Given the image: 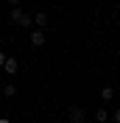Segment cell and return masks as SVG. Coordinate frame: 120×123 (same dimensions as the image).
Returning a JSON list of instances; mask_svg holds the SVG:
<instances>
[{"label": "cell", "mask_w": 120, "mask_h": 123, "mask_svg": "<svg viewBox=\"0 0 120 123\" xmlns=\"http://www.w3.org/2000/svg\"><path fill=\"white\" fill-rule=\"evenodd\" d=\"M11 23L23 25V28H31V25H34V17H31V14H25L23 8L17 6V8H11Z\"/></svg>", "instance_id": "6da1fadb"}, {"label": "cell", "mask_w": 120, "mask_h": 123, "mask_svg": "<svg viewBox=\"0 0 120 123\" xmlns=\"http://www.w3.org/2000/svg\"><path fill=\"white\" fill-rule=\"evenodd\" d=\"M87 120V112H84L81 106H70V112H67V123H84Z\"/></svg>", "instance_id": "7a4b0ae2"}, {"label": "cell", "mask_w": 120, "mask_h": 123, "mask_svg": "<svg viewBox=\"0 0 120 123\" xmlns=\"http://www.w3.org/2000/svg\"><path fill=\"white\" fill-rule=\"evenodd\" d=\"M17 70H20V62H17L14 56H6V64H3V73H8V76H14Z\"/></svg>", "instance_id": "3957f363"}, {"label": "cell", "mask_w": 120, "mask_h": 123, "mask_svg": "<svg viewBox=\"0 0 120 123\" xmlns=\"http://www.w3.org/2000/svg\"><path fill=\"white\" fill-rule=\"evenodd\" d=\"M31 45H36V48L45 45V31H42V28H39V31H31Z\"/></svg>", "instance_id": "277c9868"}, {"label": "cell", "mask_w": 120, "mask_h": 123, "mask_svg": "<svg viewBox=\"0 0 120 123\" xmlns=\"http://www.w3.org/2000/svg\"><path fill=\"white\" fill-rule=\"evenodd\" d=\"M34 23H36L39 28H45V25H48V14H45V11H36V14H34Z\"/></svg>", "instance_id": "5b68a950"}, {"label": "cell", "mask_w": 120, "mask_h": 123, "mask_svg": "<svg viewBox=\"0 0 120 123\" xmlns=\"http://www.w3.org/2000/svg\"><path fill=\"white\" fill-rule=\"evenodd\" d=\"M112 98H114V90H112V87H103V90H101V101H103V104H109Z\"/></svg>", "instance_id": "8992f818"}, {"label": "cell", "mask_w": 120, "mask_h": 123, "mask_svg": "<svg viewBox=\"0 0 120 123\" xmlns=\"http://www.w3.org/2000/svg\"><path fill=\"white\" fill-rule=\"evenodd\" d=\"M109 120V112H106V109H98L95 112V123H106Z\"/></svg>", "instance_id": "52a82bcc"}, {"label": "cell", "mask_w": 120, "mask_h": 123, "mask_svg": "<svg viewBox=\"0 0 120 123\" xmlns=\"http://www.w3.org/2000/svg\"><path fill=\"white\" fill-rule=\"evenodd\" d=\"M3 95H6V98H14V95H17V87L14 84H6V87H3Z\"/></svg>", "instance_id": "ba28073f"}, {"label": "cell", "mask_w": 120, "mask_h": 123, "mask_svg": "<svg viewBox=\"0 0 120 123\" xmlns=\"http://www.w3.org/2000/svg\"><path fill=\"white\" fill-rule=\"evenodd\" d=\"M112 120H114V123H120V109H114V115H112Z\"/></svg>", "instance_id": "9c48e42d"}, {"label": "cell", "mask_w": 120, "mask_h": 123, "mask_svg": "<svg viewBox=\"0 0 120 123\" xmlns=\"http://www.w3.org/2000/svg\"><path fill=\"white\" fill-rule=\"evenodd\" d=\"M20 3H23V0H8V6H11V8H17Z\"/></svg>", "instance_id": "30bf717a"}, {"label": "cell", "mask_w": 120, "mask_h": 123, "mask_svg": "<svg viewBox=\"0 0 120 123\" xmlns=\"http://www.w3.org/2000/svg\"><path fill=\"white\" fill-rule=\"evenodd\" d=\"M3 64H6V53H3V50H0V67H3Z\"/></svg>", "instance_id": "8fae6325"}, {"label": "cell", "mask_w": 120, "mask_h": 123, "mask_svg": "<svg viewBox=\"0 0 120 123\" xmlns=\"http://www.w3.org/2000/svg\"><path fill=\"white\" fill-rule=\"evenodd\" d=\"M0 123H11V120H8V117H0Z\"/></svg>", "instance_id": "7c38bea8"}, {"label": "cell", "mask_w": 120, "mask_h": 123, "mask_svg": "<svg viewBox=\"0 0 120 123\" xmlns=\"http://www.w3.org/2000/svg\"><path fill=\"white\" fill-rule=\"evenodd\" d=\"M53 123H61V120H53Z\"/></svg>", "instance_id": "4fadbf2b"}]
</instances>
